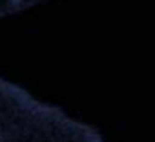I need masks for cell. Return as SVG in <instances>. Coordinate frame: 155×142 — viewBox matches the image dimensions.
Here are the masks:
<instances>
[{
    "mask_svg": "<svg viewBox=\"0 0 155 142\" xmlns=\"http://www.w3.org/2000/svg\"><path fill=\"white\" fill-rule=\"evenodd\" d=\"M17 9H20L18 0H0V17L8 15V13H13Z\"/></svg>",
    "mask_w": 155,
    "mask_h": 142,
    "instance_id": "cell-1",
    "label": "cell"
},
{
    "mask_svg": "<svg viewBox=\"0 0 155 142\" xmlns=\"http://www.w3.org/2000/svg\"><path fill=\"white\" fill-rule=\"evenodd\" d=\"M35 2H38V0H18V4H20V8L31 6V4H35Z\"/></svg>",
    "mask_w": 155,
    "mask_h": 142,
    "instance_id": "cell-2",
    "label": "cell"
}]
</instances>
